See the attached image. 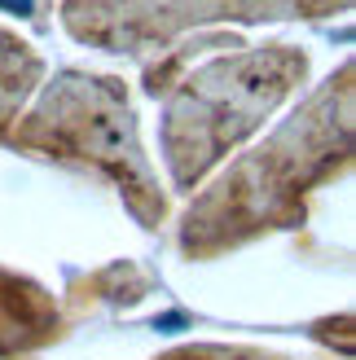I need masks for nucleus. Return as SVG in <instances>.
Listing matches in <instances>:
<instances>
[{
    "label": "nucleus",
    "mask_w": 356,
    "mask_h": 360,
    "mask_svg": "<svg viewBox=\"0 0 356 360\" xmlns=\"http://www.w3.org/2000/svg\"><path fill=\"white\" fill-rule=\"evenodd\" d=\"M53 334H58V316L49 299L35 285L0 273V356H18Z\"/></svg>",
    "instance_id": "4"
},
{
    "label": "nucleus",
    "mask_w": 356,
    "mask_h": 360,
    "mask_svg": "<svg viewBox=\"0 0 356 360\" xmlns=\"http://www.w3.org/2000/svg\"><path fill=\"white\" fill-rule=\"evenodd\" d=\"M295 75H304L299 53H255V58L216 62L198 79H189V97L172 105L167 123V158L176 180L181 185L198 180L224 146H234L260 123V115H269V105L286 93Z\"/></svg>",
    "instance_id": "2"
},
{
    "label": "nucleus",
    "mask_w": 356,
    "mask_h": 360,
    "mask_svg": "<svg viewBox=\"0 0 356 360\" xmlns=\"http://www.w3.org/2000/svg\"><path fill=\"white\" fill-rule=\"evenodd\" d=\"M334 88H326L312 101L308 115H295V123L281 132L273 146H264L255 158H246L242 167L224 176L216 198H207L198 211H189L185 220V246L203 233H216L211 246L238 242L255 229H269L273 220H295V202L304 185L317 176H326L334 158V115H330ZM339 146L348 150V132H339Z\"/></svg>",
    "instance_id": "1"
},
{
    "label": "nucleus",
    "mask_w": 356,
    "mask_h": 360,
    "mask_svg": "<svg viewBox=\"0 0 356 360\" xmlns=\"http://www.w3.org/2000/svg\"><path fill=\"white\" fill-rule=\"evenodd\" d=\"M35 70H40V62H35L31 53H27V44L0 31V128L9 123L13 105L27 97V88H31V79H35Z\"/></svg>",
    "instance_id": "5"
},
{
    "label": "nucleus",
    "mask_w": 356,
    "mask_h": 360,
    "mask_svg": "<svg viewBox=\"0 0 356 360\" xmlns=\"http://www.w3.org/2000/svg\"><path fill=\"white\" fill-rule=\"evenodd\" d=\"M13 141L53 150L58 158H93L101 172H110L128 189L141 220L163 215V198L132 141V115L110 79H66V88L49 93L40 115H31V128Z\"/></svg>",
    "instance_id": "3"
}]
</instances>
